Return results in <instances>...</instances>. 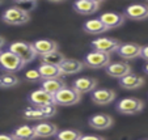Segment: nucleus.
<instances>
[{"mask_svg":"<svg viewBox=\"0 0 148 140\" xmlns=\"http://www.w3.org/2000/svg\"><path fill=\"white\" fill-rule=\"evenodd\" d=\"M33 46L39 56L58 51V43L55 41H53V39H37V41L33 42Z\"/></svg>","mask_w":148,"mask_h":140,"instance_id":"nucleus-19","label":"nucleus"},{"mask_svg":"<svg viewBox=\"0 0 148 140\" xmlns=\"http://www.w3.org/2000/svg\"><path fill=\"white\" fill-rule=\"evenodd\" d=\"M72 88L75 90H77L80 94L92 93L93 90L97 89V80L93 77H88V76L77 77L72 81Z\"/></svg>","mask_w":148,"mask_h":140,"instance_id":"nucleus-12","label":"nucleus"},{"mask_svg":"<svg viewBox=\"0 0 148 140\" xmlns=\"http://www.w3.org/2000/svg\"><path fill=\"white\" fill-rule=\"evenodd\" d=\"M142 47L143 46L138 45L134 42H129V43H121L119 48H118L117 54L125 60H132L140 56L142 54Z\"/></svg>","mask_w":148,"mask_h":140,"instance_id":"nucleus-14","label":"nucleus"},{"mask_svg":"<svg viewBox=\"0 0 148 140\" xmlns=\"http://www.w3.org/2000/svg\"><path fill=\"white\" fill-rule=\"evenodd\" d=\"M12 134H13V136L16 137V140H34V139H37L34 126H29V124L18 126L17 128L13 130Z\"/></svg>","mask_w":148,"mask_h":140,"instance_id":"nucleus-22","label":"nucleus"},{"mask_svg":"<svg viewBox=\"0 0 148 140\" xmlns=\"http://www.w3.org/2000/svg\"><path fill=\"white\" fill-rule=\"evenodd\" d=\"M100 5L101 1H97V0H79L73 3V9L79 14L88 16V14H93L95 12H97Z\"/></svg>","mask_w":148,"mask_h":140,"instance_id":"nucleus-16","label":"nucleus"},{"mask_svg":"<svg viewBox=\"0 0 148 140\" xmlns=\"http://www.w3.org/2000/svg\"><path fill=\"white\" fill-rule=\"evenodd\" d=\"M84 63L77 59H67L66 58L59 66L62 75H76L84 70Z\"/></svg>","mask_w":148,"mask_h":140,"instance_id":"nucleus-17","label":"nucleus"},{"mask_svg":"<svg viewBox=\"0 0 148 140\" xmlns=\"http://www.w3.org/2000/svg\"><path fill=\"white\" fill-rule=\"evenodd\" d=\"M28 101L32 106H46V105H56L55 96L47 93L42 88L36 89L28 96Z\"/></svg>","mask_w":148,"mask_h":140,"instance_id":"nucleus-8","label":"nucleus"},{"mask_svg":"<svg viewBox=\"0 0 148 140\" xmlns=\"http://www.w3.org/2000/svg\"><path fill=\"white\" fill-rule=\"evenodd\" d=\"M66 59V56L63 55V53L60 51H54L51 54H47V55L41 56V63L43 64H50V66H60V63Z\"/></svg>","mask_w":148,"mask_h":140,"instance_id":"nucleus-26","label":"nucleus"},{"mask_svg":"<svg viewBox=\"0 0 148 140\" xmlns=\"http://www.w3.org/2000/svg\"><path fill=\"white\" fill-rule=\"evenodd\" d=\"M143 140H148V139H143Z\"/></svg>","mask_w":148,"mask_h":140,"instance_id":"nucleus-36","label":"nucleus"},{"mask_svg":"<svg viewBox=\"0 0 148 140\" xmlns=\"http://www.w3.org/2000/svg\"><path fill=\"white\" fill-rule=\"evenodd\" d=\"M25 67V63L9 50L0 53V68L5 73H17Z\"/></svg>","mask_w":148,"mask_h":140,"instance_id":"nucleus-2","label":"nucleus"},{"mask_svg":"<svg viewBox=\"0 0 148 140\" xmlns=\"http://www.w3.org/2000/svg\"><path fill=\"white\" fill-rule=\"evenodd\" d=\"M83 134L77 130L73 128H67V130H60L56 134L55 139L56 140H80Z\"/></svg>","mask_w":148,"mask_h":140,"instance_id":"nucleus-28","label":"nucleus"},{"mask_svg":"<svg viewBox=\"0 0 148 140\" xmlns=\"http://www.w3.org/2000/svg\"><path fill=\"white\" fill-rule=\"evenodd\" d=\"M115 97H117V93L115 90L109 89V88H100V89H96L90 93V98L96 105H100V106H105V105H110L115 101Z\"/></svg>","mask_w":148,"mask_h":140,"instance_id":"nucleus-9","label":"nucleus"},{"mask_svg":"<svg viewBox=\"0 0 148 140\" xmlns=\"http://www.w3.org/2000/svg\"><path fill=\"white\" fill-rule=\"evenodd\" d=\"M144 109V104L142 100L135 97H125L121 98L115 104V110L123 115H135L139 114Z\"/></svg>","mask_w":148,"mask_h":140,"instance_id":"nucleus-3","label":"nucleus"},{"mask_svg":"<svg viewBox=\"0 0 148 140\" xmlns=\"http://www.w3.org/2000/svg\"><path fill=\"white\" fill-rule=\"evenodd\" d=\"M8 50L11 51V53L16 54L25 64L33 62L34 59L37 58V55H38L36 48H34V46H33V43L25 42V41H17V42L11 43Z\"/></svg>","mask_w":148,"mask_h":140,"instance_id":"nucleus-1","label":"nucleus"},{"mask_svg":"<svg viewBox=\"0 0 148 140\" xmlns=\"http://www.w3.org/2000/svg\"><path fill=\"white\" fill-rule=\"evenodd\" d=\"M84 66L90 70H101V68H106L110 64V55L109 54L98 53V51H90L84 56L83 60Z\"/></svg>","mask_w":148,"mask_h":140,"instance_id":"nucleus-5","label":"nucleus"},{"mask_svg":"<svg viewBox=\"0 0 148 140\" xmlns=\"http://www.w3.org/2000/svg\"><path fill=\"white\" fill-rule=\"evenodd\" d=\"M105 72L109 76L114 79L121 80L122 77H126L127 75L132 73L131 66L126 62H115V63H110L106 68H105Z\"/></svg>","mask_w":148,"mask_h":140,"instance_id":"nucleus-11","label":"nucleus"},{"mask_svg":"<svg viewBox=\"0 0 148 140\" xmlns=\"http://www.w3.org/2000/svg\"><path fill=\"white\" fill-rule=\"evenodd\" d=\"M25 80H28V81H30V83H42L43 79H42L38 68H36V70H29L28 72L25 73Z\"/></svg>","mask_w":148,"mask_h":140,"instance_id":"nucleus-30","label":"nucleus"},{"mask_svg":"<svg viewBox=\"0 0 148 140\" xmlns=\"http://www.w3.org/2000/svg\"><path fill=\"white\" fill-rule=\"evenodd\" d=\"M66 81L63 79L58 77V79H50V80H42L41 83V88L43 90H46L47 93L55 96L59 90H62L63 88H66Z\"/></svg>","mask_w":148,"mask_h":140,"instance_id":"nucleus-21","label":"nucleus"},{"mask_svg":"<svg viewBox=\"0 0 148 140\" xmlns=\"http://www.w3.org/2000/svg\"><path fill=\"white\" fill-rule=\"evenodd\" d=\"M5 46V38H4L3 36H0V50Z\"/></svg>","mask_w":148,"mask_h":140,"instance_id":"nucleus-34","label":"nucleus"},{"mask_svg":"<svg viewBox=\"0 0 148 140\" xmlns=\"http://www.w3.org/2000/svg\"><path fill=\"white\" fill-rule=\"evenodd\" d=\"M144 72H145V73H147V75H148V63H147V64L144 66Z\"/></svg>","mask_w":148,"mask_h":140,"instance_id":"nucleus-35","label":"nucleus"},{"mask_svg":"<svg viewBox=\"0 0 148 140\" xmlns=\"http://www.w3.org/2000/svg\"><path fill=\"white\" fill-rule=\"evenodd\" d=\"M38 71L43 80L58 79V77H60V76H63L58 66H50V64H43V63H41L38 67Z\"/></svg>","mask_w":148,"mask_h":140,"instance_id":"nucleus-23","label":"nucleus"},{"mask_svg":"<svg viewBox=\"0 0 148 140\" xmlns=\"http://www.w3.org/2000/svg\"><path fill=\"white\" fill-rule=\"evenodd\" d=\"M23 115L25 119H29V121H42V119H47L46 115L43 114L39 107L37 106H28L23 110Z\"/></svg>","mask_w":148,"mask_h":140,"instance_id":"nucleus-25","label":"nucleus"},{"mask_svg":"<svg viewBox=\"0 0 148 140\" xmlns=\"http://www.w3.org/2000/svg\"><path fill=\"white\" fill-rule=\"evenodd\" d=\"M140 58L144 59L145 62H148V45L143 46L142 47V54H140Z\"/></svg>","mask_w":148,"mask_h":140,"instance_id":"nucleus-32","label":"nucleus"},{"mask_svg":"<svg viewBox=\"0 0 148 140\" xmlns=\"http://www.w3.org/2000/svg\"><path fill=\"white\" fill-rule=\"evenodd\" d=\"M0 140H16L13 134H0Z\"/></svg>","mask_w":148,"mask_h":140,"instance_id":"nucleus-33","label":"nucleus"},{"mask_svg":"<svg viewBox=\"0 0 148 140\" xmlns=\"http://www.w3.org/2000/svg\"><path fill=\"white\" fill-rule=\"evenodd\" d=\"M90 46H92V48L95 51L110 55L112 53H117L121 46V42L118 39L110 38V37H100V38L93 39L90 42Z\"/></svg>","mask_w":148,"mask_h":140,"instance_id":"nucleus-6","label":"nucleus"},{"mask_svg":"<svg viewBox=\"0 0 148 140\" xmlns=\"http://www.w3.org/2000/svg\"><path fill=\"white\" fill-rule=\"evenodd\" d=\"M36 130L37 137H53L56 136V134L59 132L58 126L50 122H39L38 124L34 126Z\"/></svg>","mask_w":148,"mask_h":140,"instance_id":"nucleus-20","label":"nucleus"},{"mask_svg":"<svg viewBox=\"0 0 148 140\" xmlns=\"http://www.w3.org/2000/svg\"><path fill=\"white\" fill-rule=\"evenodd\" d=\"M80 140H105V137L100 135H83Z\"/></svg>","mask_w":148,"mask_h":140,"instance_id":"nucleus-31","label":"nucleus"},{"mask_svg":"<svg viewBox=\"0 0 148 140\" xmlns=\"http://www.w3.org/2000/svg\"><path fill=\"white\" fill-rule=\"evenodd\" d=\"M20 83V79L13 73H0V88L8 89V88L16 87Z\"/></svg>","mask_w":148,"mask_h":140,"instance_id":"nucleus-27","label":"nucleus"},{"mask_svg":"<svg viewBox=\"0 0 148 140\" xmlns=\"http://www.w3.org/2000/svg\"><path fill=\"white\" fill-rule=\"evenodd\" d=\"M14 5L25 11L26 13H29L30 11H34L37 8V1H34V0H21V1H16Z\"/></svg>","mask_w":148,"mask_h":140,"instance_id":"nucleus-29","label":"nucleus"},{"mask_svg":"<svg viewBox=\"0 0 148 140\" xmlns=\"http://www.w3.org/2000/svg\"><path fill=\"white\" fill-rule=\"evenodd\" d=\"M1 20L5 24H8V25H14V26L25 25L29 20H30V14L26 13L23 9H20L18 7L13 5V7L7 8L1 13Z\"/></svg>","mask_w":148,"mask_h":140,"instance_id":"nucleus-4","label":"nucleus"},{"mask_svg":"<svg viewBox=\"0 0 148 140\" xmlns=\"http://www.w3.org/2000/svg\"><path fill=\"white\" fill-rule=\"evenodd\" d=\"M83 29L89 34H102V33H105V31L109 30V29L100 21V18L88 20L87 23L84 24Z\"/></svg>","mask_w":148,"mask_h":140,"instance_id":"nucleus-24","label":"nucleus"},{"mask_svg":"<svg viewBox=\"0 0 148 140\" xmlns=\"http://www.w3.org/2000/svg\"><path fill=\"white\" fill-rule=\"evenodd\" d=\"M125 17L135 21H143L148 18V4H131L125 9Z\"/></svg>","mask_w":148,"mask_h":140,"instance_id":"nucleus-15","label":"nucleus"},{"mask_svg":"<svg viewBox=\"0 0 148 140\" xmlns=\"http://www.w3.org/2000/svg\"><path fill=\"white\" fill-rule=\"evenodd\" d=\"M114 123V119H113L112 115L109 114H103V113H100V114H95L88 119V124H89L92 128L98 130V131H103V130H108L113 126Z\"/></svg>","mask_w":148,"mask_h":140,"instance_id":"nucleus-10","label":"nucleus"},{"mask_svg":"<svg viewBox=\"0 0 148 140\" xmlns=\"http://www.w3.org/2000/svg\"><path fill=\"white\" fill-rule=\"evenodd\" d=\"M144 85V77L135 73H130L126 77H122L119 80V87L126 90H135L139 89Z\"/></svg>","mask_w":148,"mask_h":140,"instance_id":"nucleus-18","label":"nucleus"},{"mask_svg":"<svg viewBox=\"0 0 148 140\" xmlns=\"http://www.w3.org/2000/svg\"><path fill=\"white\" fill-rule=\"evenodd\" d=\"M0 53H1V51H0Z\"/></svg>","mask_w":148,"mask_h":140,"instance_id":"nucleus-38","label":"nucleus"},{"mask_svg":"<svg viewBox=\"0 0 148 140\" xmlns=\"http://www.w3.org/2000/svg\"><path fill=\"white\" fill-rule=\"evenodd\" d=\"M81 101V94L72 87H66L55 94V104L60 106H72Z\"/></svg>","mask_w":148,"mask_h":140,"instance_id":"nucleus-7","label":"nucleus"},{"mask_svg":"<svg viewBox=\"0 0 148 140\" xmlns=\"http://www.w3.org/2000/svg\"><path fill=\"white\" fill-rule=\"evenodd\" d=\"M98 18H100V21L106 26L108 29L119 28L126 21L125 14L119 13V12H105V13H102Z\"/></svg>","mask_w":148,"mask_h":140,"instance_id":"nucleus-13","label":"nucleus"},{"mask_svg":"<svg viewBox=\"0 0 148 140\" xmlns=\"http://www.w3.org/2000/svg\"><path fill=\"white\" fill-rule=\"evenodd\" d=\"M0 5H1V1H0Z\"/></svg>","mask_w":148,"mask_h":140,"instance_id":"nucleus-37","label":"nucleus"}]
</instances>
